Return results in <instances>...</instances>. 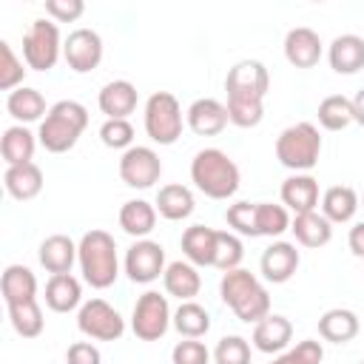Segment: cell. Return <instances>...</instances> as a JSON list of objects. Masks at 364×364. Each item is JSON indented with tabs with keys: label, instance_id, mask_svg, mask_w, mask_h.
Listing matches in <instances>:
<instances>
[{
	"label": "cell",
	"instance_id": "20",
	"mask_svg": "<svg viewBox=\"0 0 364 364\" xmlns=\"http://www.w3.org/2000/svg\"><path fill=\"white\" fill-rule=\"evenodd\" d=\"M40 264L46 267V273L57 276V273H71L74 262H77V242L65 233H51L40 242L37 250Z\"/></svg>",
	"mask_w": 364,
	"mask_h": 364
},
{
	"label": "cell",
	"instance_id": "16",
	"mask_svg": "<svg viewBox=\"0 0 364 364\" xmlns=\"http://www.w3.org/2000/svg\"><path fill=\"white\" fill-rule=\"evenodd\" d=\"M185 122H188V128H191L193 134H199V136H216V134H222V131L228 128L230 119H228L225 102H219V100H213V97H199V100H193V102L188 105Z\"/></svg>",
	"mask_w": 364,
	"mask_h": 364
},
{
	"label": "cell",
	"instance_id": "43",
	"mask_svg": "<svg viewBox=\"0 0 364 364\" xmlns=\"http://www.w3.org/2000/svg\"><path fill=\"white\" fill-rule=\"evenodd\" d=\"M100 139L105 148L128 151V148H134V125L128 119H105L100 125Z\"/></svg>",
	"mask_w": 364,
	"mask_h": 364
},
{
	"label": "cell",
	"instance_id": "30",
	"mask_svg": "<svg viewBox=\"0 0 364 364\" xmlns=\"http://www.w3.org/2000/svg\"><path fill=\"white\" fill-rule=\"evenodd\" d=\"M358 330H361V321L347 307H333L318 318V336L330 344H347L358 336Z\"/></svg>",
	"mask_w": 364,
	"mask_h": 364
},
{
	"label": "cell",
	"instance_id": "48",
	"mask_svg": "<svg viewBox=\"0 0 364 364\" xmlns=\"http://www.w3.org/2000/svg\"><path fill=\"white\" fill-rule=\"evenodd\" d=\"M353 117H355V122L364 128V88L353 97Z\"/></svg>",
	"mask_w": 364,
	"mask_h": 364
},
{
	"label": "cell",
	"instance_id": "38",
	"mask_svg": "<svg viewBox=\"0 0 364 364\" xmlns=\"http://www.w3.org/2000/svg\"><path fill=\"white\" fill-rule=\"evenodd\" d=\"M245 259V245L242 239L233 233V230H219L216 233V259H213V267H219L222 273L228 270H236Z\"/></svg>",
	"mask_w": 364,
	"mask_h": 364
},
{
	"label": "cell",
	"instance_id": "19",
	"mask_svg": "<svg viewBox=\"0 0 364 364\" xmlns=\"http://www.w3.org/2000/svg\"><path fill=\"white\" fill-rule=\"evenodd\" d=\"M279 196H282V205L287 210H293V216L318 210V205H321V199H318V182L310 173H293V176H287L282 182Z\"/></svg>",
	"mask_w": 364,
	"mask_h": 364
},
{
	"label": "cell",
	"instance_id": "44",
	"mask_svg": "<svg viewBox=\"0 0 364 364\" xmlns=\"http://www.w3.org/2000/svg\"><path fill=\"white\" fill-rule=\"evenodd\" d=\"M210 358H213L210 350L199 338H182L171 350V361L173 364H210Z\"/></svg>",
	"mask_w": 364,
	"mask_h": 364
},
{
	"label": "cell",
	"instance_id": "12",
	"mask_svg": "<svg viewBox=\"0 0 364 364\" xmlns=\"http://www.w3.org/2000/svg\"><path fill=\"white\" fill-rule=\"evenodd\" d=\"M162 176V159L154 148L148 145H134L128 151H122L119 156V179L128 188H154Z\"/></svg>",
	"mask_w": 364,
	"mask_h": 364
},
{
	"label": "cell",
	"instance_id": "34",
	"mask_svg": "<svg viewBox=\"0 0 364 364\" xmlns=\"http://www.w3.org/2000/svg\"><path fill=\"white\" fill-rule=\"evenodd\" d=\"M171 324L182 338H202L210 330V313L199 301H179Z\"/></svg>",
	"mask_w": 364,
	"mask_h": 364
},
{
	"label": "cell",
	"instance_id": "7",
	"mask_svg": "<svg viewBox=\"0 0 364 364\" xmlns=\"http://www.w3.org/2000/svg\"><path fill=\"white\" fill-rule=\"evenodd\" d=\"M63 37L54 20L37 17L31 20L28 31L23 34V63L31 71H51L63 57Z\"/></svg>",
	"mask_w": 364,
	"mask_h": 364
},
{
	"label": "cell",
	"instance_id": "40",
	"mask_svg": "<svg viewBox=\"0 0 364 364\" xmlns=\"http://www.w3.org/2000/svg\"><path fill=\"white\" fill-rule=\"evenodd\" d=\"M225 222L236 236H250L256 239V202H233L225 210Z\"/></svg>",
	"mask_w": 364,
	"mask_h": 364
},
{
	"label": "cell",
	"instance_id": "28",
	"mask_svg": "<svg viewBox=\"0 0 364 364\" xmlns=\"http://www.w3.org/2000/svg\"><path fill=\"white\" fill-rule=\"evenodd\" d=\"M37 142H40L37 134H31L26 125H9L3 131V136H0V156H3L6 168L31 162Z\"/></svg>",
	"mask_w": 364,
	"mask_h": 364
},
{
	"label": "cell",
	"instance_id": "29",
	"mask_svg": "<svg viewBox=\"0 0 364 364\" xmlns=\"http://www.w3.org/2000/svg\"><path fill=\"white\" fill-rule=\"evenodd\" d=\"M0 293H3L6 307L31 301V299H37V276L26 264H9L0 276Z\"/></svg>",
	"mask_w": 364,
	"mask_h": 364
},
{
	"label": "cell",
	"instance_id": "14",
	"mask_svg": "<svg viewBox=\"0 0 364 364\" xmlns=\"http://www.w3.org/2000/svg\"><path fill=\"white\" fill-rule=\"evenodd\" d=\"M299 264H301L299 247H296L293 242H282V239L273 242L270 247H264V253H262V259H259V270H262L264 282H270V284H284V282H290V279L296 276Z\"/></svg>",
	"mask_w": 364,
	"mask_h": 364
},
{
	"label": "cell",
	"instance_id": "1",
	"mask_svg": "<svg viewBox=\"0 0 364 364\" xmlns=\"http://www.w3.org/2000/svg\"><path fill=\"white\" fill-rule=\"evenodd\" d=\"M77 264L85 284H91L94 290L111 287L119 276V256L114 236L102 228H91L88 233H82V239L77 242Z\"/></svg>",
	"mask_w": 364,
	"mask_h": 364
},
{
	"label": "cell",
	"instance_id": "21",
	"mask_svg": "<svg viewBox=\"0 0 364 364\" xmlns=\"http://www.w3.org/2000/svg\"><path fill=\"white\" fill-rule=\"evenodd\" d=\"M216 233L213 228L208 225H191L185 228L182 233V253H185V262L196 264V267H213V259H216Z\"/></svg>",
	"mask_w": 364,
	"mask_h": 364
},
{
	"label": "cell",
	"instance_id": "31",
	"mask_svg": "<svg viewBox=\"0 0 364 364\" xmlns=\"http://www.w3.org/2000/svg\"><path fill=\"white\" fill-rule=\"evenodd\" d=\"M358 208H361V199H358L355 188H350V185H333L321 193V213L327 216L330 225L350 222Z\"/></svg>",
	"mask_w": 364,
	"mask_h": 364
},
{
	"label": "cell",
	"instance_id": "46",
	"mask_svg": "<svg viewBox=\"0 0 364 364\" xmlns=\"http://www.w3.org/2000/svg\"><path fill=\"white\" fill-rule=\"evenodd\" d=\"M65 364H102V353L94 341H74L65 350Z\"/></svg>",
	"mask_w": 364,
	"mask_h": 364
},
{
	"label": "cell",
	"instance_id": "26",
	"mask_svg": "<svg viewBox=\"0 0 364 364\" xmlns=\"http://www.w3.org/2000/svg\"><path fill=\"white\" fill-rule=\"evenodd\" d=\"M156 213L168 222H182L193 213L196 208V199H193V191L188 185H179V182H168L156 191Z\"/></svg>",
	"mask_w": 364,
	"mask_h": 364
},
{
	"label": "cell",
	"instance_id": "27",
	"mask_svg": "<svg viewBox=\"0 0 364 364\" xmlns=\"http://www.w3.org/2000/svg\"><path fill=\"white\" fill-rule=\"evenodd\" d=\"M3 185L6 193L17 202H28L34 196H40L43 191V171L37 162H26V165H11L3 173Z\"/></svg>",
	"mask_w": 364,
	"mask_h": 364
},
{
	"label": "cell",
	"instance_id": "47",
	"mask_svg": "<svg viewBox=\"0 0 364 364\" xmlns=\"http://www.w3.org/2000/svg\"><path fill=\"white\" fill-rule=\"evenodd\" d=\"M347 245H350V250H353V256H358V259H364V222H355V225L350 228V236H347Z\"/></svg>",
	"mask_w": 364,
	"mask_h": 364
},
{
	"label": "cell",
	"instance_id": "25",
	"mask_svg": "<svg viewBox=\"0 0 364 364\" xmlns=\"http://www.w3.org/2000/svg\"><path fill=\"white\" fill-rule=\"evenodd\" d=\"M46 307L54 313H71L82 307V284L71 273H57L46 282Z\"/></svg>",
	"mask_w": 364,
	"mask_h": 364
},
{
	"label": "cell",
	"instance_id": "32",
	"mask_svg": "<svg viewBox=\"0 0 364 364\" xmlns=\"http://www.w3.org/2000/svg\"><path fill=\"white\" fill-rule=\"evenodd\" d=\"M156 205L145 202V199H128L119 208V228L134 236V239H148V233L156 228Z\"/></svg>",
	"mask_w": 364,
	"mask_h": 364
},
{
	"label": "cell",
	"instance_id": "2",
	"mask_svg": "<svg viewBox=\"0 0 364 364\" xmlns=\"http://www.w3.org/2000/svg\"><path fill=\"white\" fill-rule=\"evenodd\" d=\"M219 296H222V301L236 313V318L245 321V324H256V321H262L264 316H270V296H267V287L259 282V276H253V273L245 270V267H236V270L222 273Z\"/></svg>",
	"mask_w": 364,
	"mask_h": 364
},
{
	"label": "cell",
	"instance_id": "24",
	"mask_svg": "<svg viewBox=\"0 0 364 364\" xmlns=\"http://www.w3.org/2000/svg\"><path fill=\"white\" fill-rule=\"evenodd\" d=\"M162 284H165V293L179 299V301H193L202 290V276H199V267L191 264V262H171L165 267V276H162Z\"/></svg>",
	"mask_w": 364,
	"mask_h": 364
},
{
	"label": "cell",
	"instance_id": "17",
	"mask_svg": "<svg viewBox=\"0 0 364 364\" xmlns=\"http://www.w3.org/2000/svg\"><path fill=\"white\" fill-rule=\"evenodd\" d=\"M250 341H253V347H256L259 353L279 355V353H284V350L290 347V341H293V324H290L287 316L270 313V316H264L262 321L253 324Z\"/></svg>",
	"mask_w": 364,
	"mask_h": 364
},
{
	"label": "cell",
	"instance_id": "50",
	"mask_svg": "<svg viewBox=\"0 0 364 364\" xmlns=\"http://www.w3.org/2000/svg\"><path fill=\"white\" fill-rule=\"evenodd\" d=\"M361 364H364V358H361Z\"/></svg>",
	"mask_w": 364,
	"mask_h": 364
},
{
	"label": "cell",
	"instance_id": "13",
	"mask_svg": "<svg viewBox=\"0 0 364 364\" xmlns=\"http://www.w3.org/2000/svg\"><path fill=\"white\" fill-rule=\"evenodd\" d=\"M63 60L74 74H88L102 63V37L94 28H74L63 43Z\"/></svg>",
	"mask_w": 364,
	"mask_h": 364
},
{
	"label": "cell",
	"instance_id": "11",
	"mask_svg": "<svg viewBox=\"0 0 364 364\" xmlns=\"http://www.w3.org/2000/svg\"><path fill=\"white\" fill-rule=\"evenodd\" d=\"M125 276L134 284H151L159 276H165V247L154 239H136L128 250H125Z\"/></svg>",
	"mask_w": 364,
	"mask_h": 364
},
{
	"label": "cell",
	"instance_id": "8",
	"mask_svg": "<svg viewBox=\"0 0 364 364\" xmlns=\"http://www.w3.org/2000/svg\"><path fill=\"white\" fill-rule=\"evenodd\" d=\"M171 318H173V313H171L168 296H162L156 290H145L134 304L131 330L139 341H159L168 333Z\"/></svg>",
	"mask_w": 364,
	"mask_h": 364
},
{
	"label": "cell",
	"instance_id": "6",
	"mask_svg": "<svg viewBox=\"0 0 364 364\" xmlns=\"http://www.w3.org/2000/svg\"><path fill=\"white\" fill-rule=\"evenodd\" d=\"M145 134L156 145H173L182 136V105L171 91H154L145 100Z\"/></svg>",
	"mask_w": 364,
	"mask_h": 364
},
{
	"label": "cell",
	"instance_id": "33",
	"mask_svg": "<svg viewBox=\"0 0 364 364\" xmlns=\"http://www.w3.org/2000/svg\"><path fill=\"white\" fill-rule=\"evenodd\" d=\"M290 230H293V236H296V242L301 247H324L333 239V225L327 222V216L321 210H310V213L293 216Z\"/></svg>",
	"mask_w": 364,
	"mask_h": 364
},
{
	"label": "cell",
	"instance_id": "18",
	"mask_svg": "<svg viewBox=\"0 0 364 364\" xmlns=\"http://www.w3.org/2000/svg\"><path fill=\"white\" fill-rule=\"evenodd\" d=\"M136 102H139V91L128 80H111V82H105L102 91H100V97H97V105L105 114V119H128L136 111Z\"/></svg>",
	"mask_w": 364,
	"mask_h": 364
},
{
	"label": "cell",
	"instance_id": "5",
	"mask_svg": "<svg viewBox=\"0 0 364 364\" xmlns=\"http://www.w3.org/2000/svg\"><path fill=\"white\" fill-rule=\"evenodd\" d=\"M321 156V136L313 122H293L276 136V159L293 173H310Z\"/></svg>",
	"mask_w": 364,
	"mask_h": 364
},
{
	"label": "cell",
	"instance_id": "37",
	"mask_svg": "<svg viewBox=\"0 0 364 364\" xmlns=\"http://www.w3.org/2000/svg\"><path fill=\"white\" fill-rule=\"evenodd\" d=\"M290 210L284 205H273V202H256V230L259 236H282L284 230H290Z\"/></svg>",
	"mask_w": 364,
	"mask_h": 364
},
{
	"label": "cell",
	"instance_id": "9",
	"mask_svg": "<svg viewBox=\"0 0 364 364\" xmlns=\"http://www.w3.org/2000/svg\"><path fill=\"white\" fill-rule=\"evenodd\" d=\"M77 327L91 341H119L125 336V318L105 299H88L77 310Z\"/></svg>",
	"mask_w": 364,
	"mask_h": 364
},
{
	"label": "cell",
	"instance_id": "45",
	"mask_svg": "<svg viewBox=\"0 0 364 364\" xmlns=\"http://www.w3.org/2000/svg\"><path fill=\"white\" fill-rule=\"evenodd\" d=\"M82 11H85L82 0H46V14L54 23H74L82 17Z\"/></svg>",
	"mask_w": 364,
	"mask_h": 364
},
{
	"label": "cell",
	"instance_id": "42",
	"mask_svg": "<svg viewBox=\"0 0 364 364\" xmlns=\"http://www.w3.org/2000/svg\"><path fill=\"white\" fill-rule=\"evenodd\" d=\"M321 358H324L321 341L304 338V341H299L296 347H287L284 353H279V355H276L273 361H267V364H321Z\"/></svg>",
	"mask_w": 364,
	"mask_h": 364
},
{
	"label": "cell",
	"instance_id": "36",
	"mask_svg": "<svg viewBox=\"0 0 364 364\" xmlns=\"http://www.w3.org/2000/svg\"><path fill=\"white\" fill-rule=\"evenodd\" d=\"M6 310H9V321H11V327H14L17 336H23V338H37V336L43 333L46 318H43V307H40L37 299L20 301V304H9Z\"/></svg>",
	"mask_w": 364,
	"mask_h": 364
},
{
	"label": "cell",
	"instance_id": "49",
	"mask_svg": "<svg viewBox=\"0 0 364 364\" xmlns=\"http://www.w3.org/2000/svg\"><path fill=\"white\" fill-rule=\"evenodd\" d=\"M358 199H361V205H364V193H361V196H358Z\"/></svg>",
	"mask_w": 364,
	"mask_h": 364
},
{
	"label": "cell",
	"instance_id": "23",
	"mask_svg": "<svg viewBox=\"0 0 364 364\" xmlns=\"http://www.w3.org/2000/svg\"><path fill=\"white\" fill-rule=\"evenodd\" d=\"M51 105H46V97L40 94V88L31 85H20L6 97V111L17 119V125H28V122H43Z\"/></svg>",
	"mask_w": 364,
	"mask_h": 364
},
{
	"label": "cell",
	"instance_id": "3",
	"mask_svg": "<svg viewBox=\"0 0 364 364\" xmlns=\"http://www.w3.org/2000/svg\"><path fill=\"white\" fill-rule=\"evenodd\" d=\"M85 128H88V108L77 100H60L48 108L46 119L40 122L37 139L48 154H65L80 142Z\"/></svg>",
	"mask_w": 364,
	"mask_h": 364
},
{
	"label": "cell",
	"instance_id": "22",
	"mask_svg": "<svg viewBox=\"0 0 364 364\" xmlns=\"http://www.w3.org/2000/svg\"><path fill=\"white\" fill-rule=\"evenodd\" d=\"M327 63L336 74H358L364 68V37L338 34L327 48Z\"/></svg>",
	"mask_w": 364,
	"mask_h": 364
},
{
	"label": "cell",
	"instance_id": "35",
	"mask_svg": "<svg viewBox=\"0 0 364 364\" xmlns=\"http://www.w3.org/2000/svg\"><path fill=\"white\" fill-rule=\"evenodd\" d=\"M316 117H318V125L324 131H344L347 125L355 122V117H353V100L344 97V94H330V97H324L318 102Z\"/></svg>",
	"mask_w": 364,
	"mask_h": 364
},
{
	"label": "cell",
	"instance_id": "4",
	"mask_svg": "<svg viewBox=\"0 0 364 364\" xmlns=\"http://www.w3.org/2000/svg\"><path fill=\"white\" fill-rule=\"evenodd\" d=\"M191 182L208 199H230L239 191V165L222 148H202L191 159Z\"/></svg>",
	"mask_w": 364,
	"mask_h": 364
},
{
	"label": "cell",
	"instance_id": "15",
	"mask_svg": "<svg viewBox=\"0 0 364 364\" xmlns=\"http://www.w3.org/2000/svg\"><path fill=\"white\" fill-rule=\"evenodd\" d=\"M321 54H324V43L313 28L296 26L284 34V60L293 68H313L318 65Z\"/></svg>",
	"mask_w": 364,
	"mask_h": 364
},
{
	"label": "cell",
	"instance_id": "10",
	"mask_svg": "<svg viewBox=\"0 0 364 364\" xmlns=\"http://www.w3.org/2000/svg\"><path fill=\"white\" fill-rule=\"evenodd\" d=\"M270 88V74L264 63L259 60H239L233 68H228L225 91L233 102H264Z\"/></svg>",
	"mask_w": 364,
	"mask_h": 364
},
{
	"label": "cell",
	"instance_id": "41",
	"mask_svg": "<svg viewBox=\"0 0 364 364\" xmlns=\"http://www.w3.org/2000/svg\"><path fill=\"white\" fill-rule=\"evenodd\" d=\"M210 355L213 364H250V341L242 336H222Z\"/></svg>",
	"mask_w": 364,
	"mask_h": 364
},
{
	"label": "cell",
	"instance_id": "39",
	"mask_svg": "<svg viewBox=\"0 0 364 364\" xmlns=\"http://www.w3.org/2000/svg\"><path fill=\"white\" fill-rule=\"evenodd\" d=\"M26 68L28 65H23V60L14 54L11 43L9 40H0V88L9 91V94L14 88H20L23 85V77H26Z\"/></svg>",
	"mask_w": 364,
	"mask_h": 364
}]
</instances>
